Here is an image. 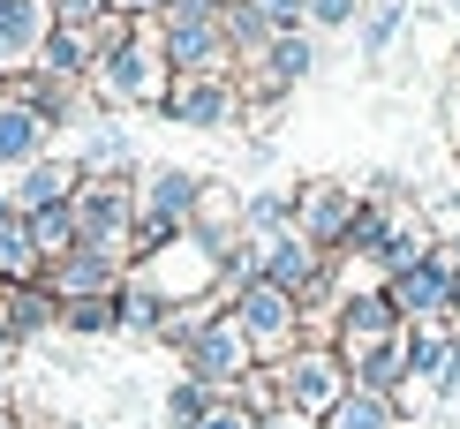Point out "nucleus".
<instances>
[{
	"label": "nucleus",
	"instance_id": "obj_1",
	"mask_svg": "<svg viewBox=\"0 0 460 429\" xmlns=\"http://www.w3.org/2000/svg\"><path fill=\"white\" fill-rule=\"evenodd\" d=\"M355 211H362V197H355L348 181H317V188H302V204H295V219H302L295 233L317 249V257H324V249H348Z\"/></svg>",
	"mask_w": 460,
	"mask_h": 429
},
{
	"label": "nucleus",
	"instance_id": "obj_2",
	"mask_svg": "<svg viewBox=\"0 0 460 429\" xmlns=\"http://www.w3.org/2000/svg\"><path fill=\"white\" fill-rule=\"evenodd\" d=\"M408 331V317L393 309V294H385V279L377 286H362V294H348L340 302V355H362V346H385V339H400Z\"/></svg>",
	"mask_w": 460,
	"mask_h": 429
},
{
	"label": "nucleus",
	"instance_id": "obj_3",
	"mask_svg": "<svg viewBox=\"0 0 460 429\" xmlns=\"http://www.w3.org/2000/svg\"><path fill=\"white\" fill-rule=\"evenodd\" d=\"M385 294H393V309H400L408 324H438V317H446V294H453V264H446V257H423V264L393 271Z\"/></svg>",
	"mask_w": 460,
	"mask_h": 429
},
{
	"label": "nucleus",
	"instance_id": "obj_4",
	"mask_svg": "<svg viewBox=\"0 0 460 429\" xmlns=\"http://www.w3.org/2000/svg\"><path fill=\"white\" fill-rule=\"evenodd\" d=\"M348 384H355V377L340 369V355H295V362H287V399H295L310 422L332 415V407L348 399Z\"/></svg>",
	"mask_w": 460,
	"mask_h": 429
},
{
	"label": "nucleus",
	"instance_id": "obj_5",
	"mask_svg": "<svg viewBox=\"0 0 460 429\" xmlns=\"http://www.w3.org/2000/svg\"><path fill=\"white\" fill-rule=\"evenodd\" d=\"M53 38V15H46V0H0V68H15V61H31L38 46Z\"/></svg>",
	"mask_w": 460,
	"mask_h": 429
},
{
	"label": "nucleus",
	"instance_id": "obj_6",
	"mask_svg": "<svg viewBox=\"0 0 460 429\" xmlns=\"http://www.w3.org/2000/svg\"><path fill=\"white\" fill-rule=\"evenodd\" d=\"M348 377L362 384V392L400 399V392H408V331H400V339H385V346H362V355L348 362Z\"/></svg>",
	"mask_w": 460,
	"mask_h": 429
},
{
	"label": "nucleus",
	"instance_id": "obj_7",
	"mask_svg": "<svg viewBox=\"0 0 460 429\" xmlns=\"http://www.w3.org/2000/svg\"><path fill=\"white\" fill-rule=\"evenodd\" d=\"M242 331L249 339H287V331H295V294H287V286H272V279H257L242 294Z\"/></svg>",
	"mask_w": 460,
	"mask_h": 429
},
{
	"label": "nucleus",
	"instance_id": "obj_8",
	"mask_svg": "<svg viewBox=\"0 0 460 429\" xmlns=\"http://www.w3.org/2000/svg\"><path fill=\"white\" fill-rule=\"evenodd\" d=\"M257 68H264V91H287V83H302V75L317 68V46H310V31H279L272 46L257 53Z\"/></svg>",
	"mask_w": 460,
	"mask_h": 429
},
{
	"label": "nucleus",
	"instance_id": "obj_9",
	"mask_svg": "<svg viewBox=\"0 0 460 429\" xmlns=\"http://www.w3.org/2000/svg\"><path fill=\"white\" fill-rule=\"evenodd\" d=\"M242 369H249V331L242 324H219V331L197 339V377L204 384H226V377H242Z\"/></svg>",
	"mask_w": 460,
	"mask_h": 429
},
{
	"label": "nucleus",
	"instance_id": "obj_10",
	"mask_svg": "<svg viewBox=\"0 0 460 429\" xmlns=\"http://www.w3.org/2000/svg\"><path fill=\"white\" fill-rule=\"evenodd\" d=\"M400 422V399H385V392H362V384H348V399L324 415V429H393Z\"/></svg>",
	"mask_w": 460,
	"mask_h": 429
},
{
	"label": "nucleus",
	"instance_id": "obj_11",
	"mask_svg": "<svg viewBox=\"0 0 460 429\" xmlns=\"http://www.w3.org/2000/svg\"><path fill=\"white\" fill-rule=\"evenodd\" d=\"M106 91L113 99H151V91H159V61H151L144 46H121L106 61Z\"/></svg>",
	"mask_w": 460,
	"mask_h": 429
},
{
	"label": "nucleus",
	"instance_id": "obj_12",
	"mask_svg": "<svg viewBox=\"0 0 460 429\" xmlns=\"http://www.w3.org/2000/svg\"><path fill=\"white\" fill-rule=\"evenodd\" d=\"M400 31H408V0H370V8H362V23H355V38H362V53H370V61H385Z\"/></svg>",
	"mask_w": 460,
	"mask_h": 429
},
{
	"label": "nucleus",
	"instance_id": "obj_13",
	"mask_svg": "<svg viewBox=\"0 0 460 429\" xmlns=\"http://www.w3.org/2000/svg\"><path fill=\"white\" fill-rule=\"evenodd\" d=\"M174 121L219 128V121H226V91H219V83H181V91H174Z\"/></svg>",
	"mask_w": 460,
	"mask_h": 429
},
{
	"label": "nucleus",
	"instance_id": "obj_14",
	"mask_svg": "<svg viewBox=\"0 0 460 429\" xmlns=\"http://www.w3.org/2000/svg\"><path fill=\"white\" fill-rule=\"evenodd\" d=\"M38 113H23V106H0V159H15V151H31L38 144Z\"/></svg>",
	"mask_w": 460,
	"mask_h": 429
},
{
	"label": "nucleus",
	"instance_id": "obj_15",
	"mask_svg": "<svg viewBox=\"0 0 460 429\" xmlns=\"http://www.w3.org/2000/svg\"><path fill=\"white\" fill-rule=\"evenodd\" d=\"M249 8L272 23V38H279V31H310V0H249Z\"/></svg>",
	"mask_w": 460,
	"mask_h": 429
},
{
	"label": "nucleus",
	"instance_id": "obj_16",
	"mask_svg": "<svg viewBox=\"0 0 460 429\" xmlns=\"http://www.w3.org/2000/svg\"><path fill=\"white\" fill-rule=\"evenodd\" d=\"M362 8L370 0H310V31H348V23H362Z\"/></svg>",
	"mask_w": 460,
	"mask_h": 429
},
{
	"label": "nucleus",
	"instance_id": "obj_17",
	"mask_svg": "<svg viewBox=\"0 0 460 429\" xmlns=\"http://www.w3.org/2000/svg\"><path fill=\"white\" fill-rule=\"evenodd\" d=\"M0 257H8V264H23V257H31V249L8 233V204H0Z\"/></svg>",
	"mask_w": 460,
	"mask_h": 429
},
{
	"label": "nucleus",
	"instance_id": "obj_18",
	"mask_svg": "<svg viewBox=\"0 0 460 429\" xmlns=\"http://www.w3.org/2000/svg\"><path fill=\"white\" fill-rule=\"evenodd\" d=\"M438 257H446V264L460 271V226H453V233H438Z\"/></svg>",
	"mask_w": 460,
	"mask_h": 429
},
{
	"label": "nucleus",
	"instance_id": "obj_19",
	"mask_svg": "<svg viewBox=\"0 0 460 429\" xmlns=\"http://www.w3.org/2000/svg\"><path fill=\"white\" fill-rule=\"evenodd\" d=\"M106 8H121V15H144V8H166V0H106Z\"/></svg>",
	"mask_w": 460,
	"mask_h": 429
},
{
	"label": "nucleus",
	"instance_id": "obj_20",
	"mask_svg": "<svg viewBox=\"0 0 460 429\" xmlns=\"http://www.w3.org/2000/svg\"><path fill=\"white\" fill-rule=\"evenodd\" d=\"M197 429H249V422H234V415H212V422H197Z\"/></svg>",
	"mask_w": 460,
	"mask_h": 429
},
{
	"label": "nucleus",
	"instance_id": "obj_21",
	"mask_svg": "<svg viewBox=\"0 0 460 429\" xmlns=\"http://www.w3.org/2000/svg\"><path fill=\"white\" fill-rule=\"evenodd\" d=\"M453 15H460V0H453Z\"/></svg>",
	"mask_w": 460,
	"mask_h": 429
},
{
	"label": "nucleus",
	"instance_id": "obj_22",
	"mask_svg": "<svg viewBox=\"0 0 460 429\" xmlns=\"http://www.w3.org/2000/svg\"><path fill=\"white\" fill-rule=\"evenodd\" d=\"M453 204H460V188H453Z\"/></svg>",
	"mask_w": 460,
	"mask_h": 429
}]
</instances>
